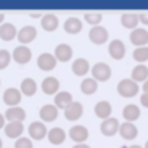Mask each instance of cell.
I'll return each mask as SVG.
<instances>
[{
    "instance_id": "32",
    "label": "cell",
    "mask_w": 148,
    "mask_h": 148,
    "mask_svg": "<svg viewBox=\"0 0 148 148\" xmlns=\"http://www.w3.org/2000/svg\"><path fill=\"white\" fill-rule=\"evenodd\" d=\"M132 58H134V61H137V64H145L148 61V46L135 48L132 53Z\"/></svg>"
},
{
    "instance_id": "3",
    "label": "cell",
    "mask_w": 148,
    "mask_h": 148,
    "mask_svg": "<svg viewBox=\"0 0 148 148\" xmlns=\"http://www.w3.org/2000/svg\"><path fill=\"white\" fill-rule=\"evenodd\" d=\"M69 137L75 142V143H86L88 137H89V131L86 126L83 124H75L69 131Z\"/></svg>"
},
{
    "instance_id": "16",
    "label": "cell",
    "mask_w": 148,
    "mask_h": 148,
    "mask_svg": "<svg viewBox=\"0 0 148 148\" xmlns=\"http://www.w3.org/2000/svg\"><path fill=\"white\" fill-rule=\"evenodd\" d=\"M54 56H56L58 61L67 62V61H70L72 56H73V49H72V46L69 45V43H59L54 48Z\"/></svg>"
},
{
    "instance_id": "27",
    "label": "cell",
    "mask_w": 148,
    "mask_h": 148,
    "mask_svg": "<svg viewBox=\"0 0 148 148\" xmlns=\"http://www.w3.org/2000/svg\"><path fill=\"white\" fill-rule=\"evenodd\" d=\"M72 102H73V97H72V94L69 91H59L54 96V105L61 110H65Z\"/></svg>"
},
{
    "instance_id": "43",
    "label": "cell",
    "mask_w": 148,
    "mask_h": 148,
    "mask_svg": "<svg viewBox=\"0 0 148 148\" xmlns=\"http://www.w3.org/2000/svg\"><path fill=\"white\" fill-rule=\"evenodd\" d=\"M0 148H3V142H2V138H0Z\"/></svg>"
},
{
    "instance_id": "10",
    "label": "cell",
    "mask_w": 148,
    "mask_h": 148,
    "mask_svg": "<svg viewBox=\"0 0 148 148\" xmlns=\"http://www.w3.org/2000/svg\"><path fill=\"white\" fill-rule=\"evenodd\" d=\"M21 99H23V92L18 88H7L3 91V102L8 107H18Z\"/></svg>"
},
{
    "instance_id": "7",
    "label": "cell",
    "mask_w": 148,
    "mask_h": 148,
    "mask_svg": "<svg viewBox=\"0 0 148 148\" xmlns=\"http://www.w3.org/2000/svg\"><path fill=\"white\" fill-rule=\"evenodd\" d=\"M119 126H121V123L118 121V118L110 116V118L103 119V121L100 123V132H102L103 135H107V137H112L116 132H119Z\"/></svg>"
},
{
    "instance_id": "5",
    "label": "cell",
    "mask_w": 148,
    "mask_h": 148,
    "mask_svg": "<svg viewBox=\"0 0 148 148\" xmlns=\"http://www.w3.org/2000/svg\"><path fill=\"white\" fill-rule=\"evenodd\" d=\"M129 40L134 46L140 48V46H148V30L143 27H137V29L131 30Z\"/></svg>"
},
{
    "instance_id": "28",
    "label": "cell",
    "mask_w": 148,
    "mask_h": 148,
    "mask_svg": "<svg viewBox=\"0 0 148 148\" xmlns=\"http://www.w3.org/2000/svg\"><path fill=\"white\" fill-rule=\"evenodd\" d=\"M131 78L135 83H145L148 80V67L145 64H137L131 72Z\"/></svg>"
},
{
    "instance_id": "44",
    "label": "cell",
    "mask_w": 148,
    "mask_h": 148,
    "mask_svg": "<svg viewBox=\"0 0 148 148\" xmlns=\"http://www.w3.org/2000/svg\"><path fill=\"white\" fill-rule=\"evenodd\" d=\"M143 148H148V140L145 142V147H143Z\"/></svg>"
},
{
    "instance_id": "35",
    "label": "cell",
    "mask_w": 148,
    "mask_h": 148,
    "mask_svg": "<svg viewBox=\"0 0 148 148\" xmlns=\"http://www.w3.org/2000/svg\"><path fill=\"white\" fill-rule=\"evenodd\" d=\"M14 148H34L32 138L29 137H19L14 142Z\"/></svg>"
},
{
    "instance_id": "41",
    "label": "cell",
    "mask_w": 148,
    "mask_h": 148,
    "mask_svg": "<svg viewBox=\"0 0 148 148\" xmlns=\"http://www.w3.org/2000/svg\"><path fill=\"white\" fill-rule=\"evenodd\" d=\"M3 19H5V13H2V11H0V26L3 24Z\"/></svg>"
},
{
    "instance_id": "24",
    "label": "cell",
    "mask_w": 148,
    "mask_h": 148,
    "mask_svg": "<svg viewBox=\"0 0 148 148\" xmlns=\"http://www.w3.org/2000/svg\"><path fill=\"white\" fill-rule=\"evenodd\" d=\"M3 129H5L7 137L16 138V140H18V138L23 135V132H24V124H23V123H19V121H13V123H7Z\"/></svg>"
},
{
    "instance_id": "34",
    "label": "cell",
    "mask_w": 148,
    "mask_h": 148,
    "mask_svg": "<svg viewBox=\"0 0 148 148\" xmlns=\"http://www.w3.org/2000/svg\"><path fill=\"white\" fill-rule=\"evenodd\" d=\"M11 59H13V56L10 54L8 49H0V70L2 69H7Z\"/></svg>"
},
{
    "instance_id": "1",
    "label": "cell",
    "mask_w": 148,
    "mask_h": 148,
    "mask_svg": "<svg viewBox=\"0 0 148 148\" xmlns=\"http://www.w3.org/2000/svg\"><path fill=\"white\" fill-rule=\"evenodd\" d=\"M116 91H118V94L121 97L129 99V97L137 96L138 91H140V86H138V83H135L132 78H123V80L116 84Z\"/></svg>"
},
{
    "instance_id": "19",
    "label": "cell",
    "mask_w": 148,
    "mask_h": 148,
    "mask_svg": "<svg viewBox=\"0 0 148 148\" xmlns=\"http://www.w3.org/2000/svg\"><path fill=\"white\" fill-rule=\"evenodd\" d=\"M5 119L8 123H13V121H19L23 123L26 119V110L23 107H8V110L5 112Z\"/></svg>"
},
{
    "instance_id": "4",
    "label": "cell",
    "mask_w": 148,
    "mask_h": 148,
    "mask_svg": "<svg viewBox=\"0 0 148 148\" xmlns=\"http://www.w3.org/2000/svg\"><path fill=\"white\" fill-rule=\"evenodd\" d=\"M56 64H58V59H56V56L51 54V53H42V54L37 58V65H38V69L43 72H51L53 69L56 67Z\"/></svg>"
},
{
    "instance_id": "36",
    "label": "cell",
    "mask_w": 148,
    "mask_h": 148,
    "mask_svg": "<svg viewBox=\"0 0 148 148\" xmlns=\"http://www.w3.org/2000/svg\"><path fill=\"white\" fill-rule=\"evenodd\" d=\"M140 103L145 107V108H148V92H142V96H140Z\"/></svg>"
},
{
    "instance_id": "9",
    "label": "cell",
    "mask_w": 148,
    "mask_h": 148,
    "mask_svg": "<svg viewBox=\"0 0 148 148\" xmlns=\"http://www.w3.org/2000/svg\"><path fill=\"white\" fill-rule=\"evenodd\" d=\"M29 135L34 140H42L48 135V127L43 121H32L29 126Z\"/></svg>"
},
{
    "instance_id": "13",
    "label": "cell",
    "mask_w": 148,
    "mask_h": 148,
    "mask_svg": "<svg viewBox=\"0 0 148 148\" xmlns=\"http://www.w3.org/2000/svg\"><path fill=\"white\" fill-rule=\"evenodd\" d=\"M35 38H37V29H35V26L27 24V26L21 27L19 32H18V40L21 42V45L30 43V42H34Z\"/></svg>"
},
{
    "instance_id": "29",
    "label": "cell",
    "mask_w": 148,
    "mask_h": 148,
    "mask_svg": "<svg viewBox=\"0 0 148 148\" xmlns=\"http://www.w3.org/2000/svg\"><path fill=\"white\" fill-rule=\"evenodd\" d=\"M123 116H124V119L129 123L137 121V119L140 118V107L135 105V103H127V105H124V108H123Z\"/></svg>"
},
{
    "instance_id": "8",
    "label": "cell",
    "mask_w": 148,
    "mask_h": 148,
    "mask_svg": "<svg viewBox=\"0 0 148 148\" xmlns=\"http://www.w3.org/2000/svg\"><path fill=\"white\" fill-rule=\"evenodd\" d=\"M108 54H110V58L116 59V61L123 59L126 56V45H124V42L119 40V38L112 40V42L108 43Z\"/></svg>"
},
{
    "instance_id": "6",
    "label": "cell",
    "mask_w": 148,
    "mask_h": 148,
    "mask_svg": "<svg viewBox=\"0 0 148 148\" xmlns=\"http://www.w3.org/2000/svg\"><path fill=\"white\" fill-rule=\"evenodd\" d=\"M88 35H89V40L94 45H103L108 40V30L103 26H94V27H91Z\"/></svg>"
},
{
    "instance_id": "22",
    "label": "cell",
    "mask_w": 148,
    "mask_h": 148,
    "mask_svg": "<svg viewBox=\"0 0 148 148\" xmlns=\"http://www.w3.org/2000/svg\"><path fill=\"white\" fill-rule=\"evenodd\" d=\"M40 24H42L43 30H46V32H53V30H56L59 27V18L56 16L54 13H45L43 18L40 19Z\"/></svg>"
},
{
    "instance_id": "37",
    "label": "cell",
    "mask_w": 148,
    "mask_h": 148,
    "mask_svg": "<svg viewBox=\"0 0 148 148\" xmlns=\"http://www.w3.org/2000/svg\"><path fill=\"white\" fill-rule=\"evenodd\" d=\"M138 16H140V23H142V24H148V11L138 13Z\"/></svg>"
},
{
    "instance_id": "18",
    "label": "cell",
    "mask_w": 148,
    "mask_h": 148,
    "mask_svg": "<svg viewBox=\"0 0 148 148\" xmlns=\"http://www.w3.org/2000/svg\"><path fill=\"white\" fill-rule=\"evenodd\" d=\"M121 24L126 29L134 30L140 24V16H138V13H134V11H126V13L121 14Z\"/></svg>"
},
{
    "instance_id": "2",
    "label": "cell",
    "mask_w": 148,
    "mask_h": 148,
    "mask_svg": "<svg viewBox=\"0 0 148 148\" xmlns=\"http://www.w3.org/2000/svg\"><path fill=\"white\" fill-rule=\"evenodd\" d=\"M91 77L97 81H107L112 77V67L107 62H96L91 67Z\"/></svg>"
},
{
    "instance_id": "33",
    "label": "cell",
    "mask_w": 148,
    "mask_h": 148,
    "mask_svg": "<svg viewBox=\"0 0 148 148\" xmlns=\"http://www.w3.org/2000/svg\"><path fill=\"white\" fill-rule=\"evenodd\" d=\"M84 21L89 23L91 27L100 26V23H102V13L100 11H88V13H84Z\"/></svg>"
},
{
    "instance_id": "11",
    "label": "cell",
    "mask_w": 148,
    "mask_h": 148,
    "mask_svg": "<svg viewBox=\"0 0 148 148\" xmlns=\"http://www.w3.org/2000/svg\"><path fill=\"white\" fill-rule=\"evenodd\" d=\"M64 116L69 121H77V119H80L81 116H83V103L78 102V100H73V102L64 110Z\"/></svg>"
},
{
    "instance_id": "25",
    "label": "cell",
    "mask_w": 148,
    "mask_h": 148,
    "mask_svg": "<svg viewBox=\"0 0 148 148\" xmlns=\"http://www.w3.org/2000/svg\"><path fill=\"white\" fill-rule=\"evenodd\" d=\"M48 140H49V143H53V145H61V143H64V140H65V137H67V134H65V131L62 127H59V126H54V127H51L48 131Z\"/></svg>"
},
{
    "instance_id": "14",
    "label": "cell",
    "mask_w": 148,
    "mask_h": 148,
    "mask_svg": "<svg viewBox=\"0 0 148 148\" xmlns=\"http://www.w3.org/2000/svg\"><path fill=\"white\" fill-rule=\"evenodd\" d=\"M59 88H61V83H59V80L56 77H46L43 78L42 81V91L45 94H48V96H56V94L59 92Z\"/></svg>"
},
{
    "instance_id": "38",
    "label": "cell",
    "mask_w": 148,
    "mask_h": 148,
    "mask_svg": "<svg viewBox=\"0 0 148 148\" xmlns=\"http://www.w3.org/2000/svg\"><path fill=\"white\" fill-rule=\"evenodd\" d=\"M72 148H91V147L88 143H75Z\"/></svg>"
},
{
    "instance_id": "12",
    "label": "cell",
    "mask_w": 148,
    "mask_h": 148,
    "mask_svg": "<svg viewBox=\"0 0 148 148\" xmlns=\"http://www.w3.org/2000/svg\"><path fill=\"white\" fill-rule=\"evenodd\" d=\"M11 56H13V61H16L18 64H27L32 59V51L26 45H19L13 49Z\"/></svg>"
},
{
    "instance_id": "21",
    "label": "cell",
    "mask_w": 148,
    "mask_h": 148,
    "mask_svg": "<svg viewBox=\"0 0 148 148\" xmlns=\"http://www.w3.org/2000/svg\"><path fill=\"white\" fill-rule=\"evenodd\" d=\"M112 112H113V108H112V103H110L108 100H99V102L94 105V113H96V116H99L102 121L107 118H110V116H112Z\"/></svg>"
},
{
    "instance_id": "31",
    "label": "cell",
    "mask_w": 148,
    "mask_h": 148,
    "mask_svg": "<svg viewBox=\"0 0 148 148\" xmlns=\"http://www.w3.org/2000/svg\"><path fill=\"white\" fill-rule=\"evenodd\" d=\"M97 88H99V81L94 80L92 77L83 78V81H81V84H80L81 92L86 94V96H91V94H94V92L97 91Z\"/></svg>"
},
{
    "instance_id": "30",
    "label": "cell",
    "mask_w": 148,
    "mask_h": 148,
    "mask_svg": "<svg viewBox=\"0 0 148 148\" xmlns=\"http://www.w3.org/2000/svg\"><path fill=\"white\" fill-rule=\"evenodd\" d=\"M19 89H21V92H23L24 96H34V94L37 92V89H38V84H37V81L34 80V78L26 77L23 81H21Z\"/></svg>"
},
{
    "instance_id": "15",
    "label": "cell",
    "mask_w": 148,
    "mask_h": 148,
    "mask_svg": "<svg viewBox=\"0 0 148 148\" xmlns=\"http://www.w3.org/2000/svg\"><path fill=\"white\" fill-rule=\"evenodd\" d=\"M40 118H42L43 123H51L58 118L59 115V108L54 105V103H45V105L40 108Z\"/></svg>"
},
{
    "instance_id": "26",
    "label": "cell",
    "mask_w": 148,
    "mask_h": 148,
    "mask_svg": "<svg viewBox=\"0 0 148 148\" xmlns=\"http://www.w3.org/2000/svg\"><path fill=\"white\" fill-rule=\"evenodd\" d=\"M18 32L19 30L16 29L13 23H3L0 26V38L5 40V42H11L14 37H18Z\"/></svg>"
},
{
    "instance_id": "39",
    "label": "cell",
    "mask_w": 148,
    "mask_h": 148,
    "mask_svg": "<svg viewBox=\"0 0 148 148\" xmlns=\"http://www.w3.org/2000/svg\"><path fill=\"white\" fill-rule=\"evenodd\" d=\"M5 124H7V123H5V115H2V113H0V129L5 127Z\"/></svg>"
},
{
    "instance_id": "42",
    "label": "cell",
    "mask_w": 148,
    "mask_h": 148,
    "mask_svg": "<svg viewBox=\"0 0 148 148\" xmlns=\"http://www.w3.org/2000/svg\"><path fill=\"white\" fill-rule=\"evenodd\" d=\"M127 148H143L142 145H131V147H127Z\"/></svg>"
},
{
    "instance_id": "40",
    "label": "cell",
    "mask_w": 148,
    "mask_h": 148,
    "mask_svg": "<svg viewBox=\"0 0 148 148\" xmlns=\"http://www.w3.org/2000/svg\"><path fill=\"white\" fill-rule=\"evenodd\" d=\"M142 88H143V92H148V80L143 83V86H142Z\"/></svg>"
},
{
    "instance_id": "17",
    "label": "cell",
    "mask_w": 148,
    "mask_h": 148,
    "mask_svg": "<svg viewBox=\"0 0 148 148\" xmlns=\"http://www.w3.org/2000/svg\"><path fill=\"white\" fill-rule=\"evenodd\" d=\"M119 135H121L124 140H134L135 137L138 135V129L134 123H129V121H124L121 123L119 126Z\"/></svg>"
},
{
    "instance_id": "23",
    "label": "cell",
    "mask_w": 148,
    "mask_h": 148,
    "mask_svg": "<svg viewBox=\"0 0 148 148\" xmlns=\"http://www.w3.org/2000/svg\"><path fill=\"white\" fill-rule=\"evenodd\" d=\"M81 29H83V23H81L80 18L70 16V18H67V19L64 21V30H65L67 34L75 35V34H80Z\"/></svg>"
},
{
    "instance_id": "20",
    "label": "cell",
    "mask_w": 148,
    "mask_h": 148,
    "mask_svg": "<svg viewBox=\"0 0 148 148\" xmlns=\"http://www.w3.org/2000/svg\"><path fill=\"white\" fill-rule=\"evenodd\" d=\"M91 70V65H89V61L84 58H77L73 62H72V72L78 77H84L86 73H89Z\"/></svg>"
}]
</instances>
